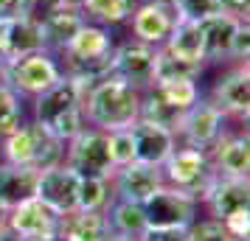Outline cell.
I'll return each mask as SVG.
<instances>
[{
	"label": "cell",
	"mask_w": 250,
	"mask_h": 241,
	"mask_svg": "<svg viewBox=\"0 0 250 241\" xmlns=\"http://www.w3.org/2000/svg\"><path fill=\"white\" fill-rule=\"evenodd\" d=\"M37 177L40 171L28 166L0 163V210L9 213L17 205H23L37 196Z\"/></svg>",
	"instance_id": "cell-20"
},
{
	"label": "cell",
	"mask_w": 250,
	"mask_h": 241,
	"mask_svg": "<svg viewBox=\"0 0 250 241\" xmlns=\"http://www.w3.org/2000/svg\"><path fill=\"white\" fill-rule=\"evenodd\" d=\"M79 174L68 168L65 163L54 166L48 171H40L37 177V199L45 202L54 213L65 216L76 210V196H79Z\"/></svg>",
	"instance_id": "cell-14"
},
{
	"label": "cell",
	"mask_w": 250,
	"mask_h": 241,
	"mask_svg": "<svg viewBox=\"0 0 250 241\" xmlns=\"http://www.w3.org/2000/svg\"><path fill=\"white\" fill-rule=\"evenodd\" d=\"M59 79H62V65H59L57 54H51V51H34L20 59H12L9 73H6V84L20 98L23 95L34 98Z\"/></svg>",
	"instance_id": "cell-8"
},
{
	"label": "cell",
	"mask_w": 250,
	"mask_h": 241,
	"mask_svg": "<svg viewBox=\"0 0 250 241\" xmlns=\"http://www.w3.org/2000/svg\"><path fill=\"white\" fill-rule=\"evenodd\" d=\"M113 51H115V39L107 31V25H99V23L87 20L76 31V37L59 51L62 54L59 65H62L65 76H73V79H82L87 84H93V81L110 76V70H113Z\"/></svg>",
	"instance_id": "cell-3"
},
{
	"label": "cell",
	"mask_w": 250,
	"mask_h": 241,
	"mask_svg": "<svg viewBox=\"0 0 250 241\" xmlns=\"http://www.w3.org/2000/svg\"><path fill=\"white\" fill-rule=\"evenodd\" d=\"M160 174H163L166 185L186 191L197 202L205 199V194H208V188H211V183L216 177V171L211 168V160H208V151L186 146V143L174 146V151L160 166Z\"/></svg>",
	"instance_id": "cell-5"
},
{
	"label": "cell",
	"mask_w": 250,
	"mask_h": 241,
	"mask_svg": "<svg viewBox=\"0 0 250 241\" xmlns=\"http://www.w3.org/2000/svg\"><path fill=\"white\" fill-rule=\"evenodd\" d=\"M65 3H79V0H65Z\"/></svg>",
	"instance_id": "cell-41"
},
{
	"label": "cell",
	"mask_w": 250,
	"mask_h": 241,
	"mask_svg": "<svg viewBox=\"0 0 250 241\" xmlns=\"http://www.w3.org/2000/svg\"><path fill=\"white\" fill-rule=\"evenodd\" d=\"M222 3V12L236 17V20H248L250 14V0H219Z\"/></svg>",
	"instance_id": "cell-37"
},
{
	"label": "cell",
	"mask_w": 250,
	"mask_h": 241,
	"mask_svg": "<svg viewBox=\"0 0 250 241\" xmlns=\"http://www.w3.org/2000/svg\"><path fill=\"white\" fill-rule=\"evenodd\" d=\"M82 112H84V124L93 129L102 132L129 129L141 115V90L110 73L87 87Z\"/></svg>",
	"instance_id": "cell-1"
},
{
	"label": "cell",
	"mask_w": 250,
	"mask_h": 241,
	"mask_svg": "<svg viewBox=\"0 0 250 241\" xmlns=\"http://www.w3.org/2000/svg\"><path fill=\"white\" fill-rule=\"evenodd\" d=\"M186 241H236L225 230L219 219H194L191 227L186 230Z\"/></svg>",
	"instance_id": "cell-32"
},
{
	"label": "cell",
	"mask_w": 250,
	"mask_h": 241,
	"mask_svg": "<svg viewBox=\"0 0 250 241\" xmlns=\"http://www.w3.org/2000/svg\"><path fill=\"white\" fill-rule=\"evenodd\" d=\"M222 224H225V230L236 241H248L250 239V210H239V213H233V216L222 219Z\"/></svg>",
	"instance_id": "cell-35"
},
{
	"label": "cell",
	"mask_w": 250,
	"mask_h": 241,
	"mask_svg": "<svg viewBox=\"0 0 250 241\" xmlns=\"http://www.w3.org/2000/svg\"><path fill=\"white\" fill-rule=\"evenodd\" d=\"M163 174L155 166H144V163H129L115 168L110 177V188H113V199H124V202H138L144 205L149 196L158 188H163Z\"/></svg>",
	"instance_id": "cell-15"
},
{
	"label": "cell",
	"mask_w": 250,
	"mask_h": 241,
	"mask_svg": "<svg viewBox=\"0 0 250 241\" xmlns=\"http://www.w3.org/2000/svg\"><path fill=\"white\" fill-rule=\"evenodd\" d=\"M3 219L23 241H59V222H62V216L54 213L37 196L23 202V205H17L9 213H3Z\"/></svg>",
	"instance_id": "cell-12"
},
{
	"label": "cell",
	"mask_w": 250,
	"mask_h": 241,
	"mask_svg": "<svg viewBox=\"0 0 250 241\" xmlns=\"http://www.w3.org/2000/svg\"><path fill=\"white\" fill-rule=\"evenodd\" d=\"M31 12V0H0V17L9 20V17H23Z\"/></svg>",
	"instance_id": "cell-36"
},
{
	"label": "cell",
	"mask_w": 250,
	"mask_h": 241,
	"mask_svg": "<svg viewBox=\"0 0 250 241\" xmlns=\"http://www.w3.org/2000/svg\"><path fill=\"white\" fill-rule=\"evenodd\" d=\"M141 241H186V233H180V230H146Z\"/></svg>",
	"instance_id": "cell-38"
},
{
	"label": "cell",
	"mask_w": 250,
	"mask_h": 241,
	"mask_svg": "<svg viewBox=\"0 0 250 241\" xmlns=\"http://www.w3.org/2000/svg\"><path fill=\"white\" fill-rule=\"evenodd\" d=\"M177 6L174 0H138L135 12L129 17L132 39H141L146 45L160 48L169 39L171 28L177 25Z\"/></svg>",
	"instance_id": "cell-11"
},
{
	"label": "cell",
	"mask_w": 250,
	"mask_h": 241,
	"mask_svg": "<svg viewBox=\"0 0 250 241\" xmlns=\"http://www.w3.org/2000/svg\"><path fill=\"white\" fill-rule=\"evenodd\" d=\"M23 121V98L9 84H0V140L12 135Z\"/></svg>",
	"instance_id": "cell-30"
},
{
	"label": "cell",
	"mask_w": 250,
	"mask_h": 241,
	"mask_svg": "<svg viewBox=\"0 0 250 241\" xmlns=\"http://www.w3.org/2000/svg\"><path fill=\"white\" fill-rule=\"evenodd\" d=\"M214 219H228L239 210H250V183L239 177H219L216 174L208 194L203 199Z\"/></svg>",
	"instance_id": "cell-18"
},
{
	"label": "cell",
	"mask_w": 250,
	"mask_h": 241,
	"mask_svg": "<svg viewBox=\"0 0 250 241\" xmlns=\"http://www.w3.org/2000/svg\"><path fill=\"white\" fill-rule=\"evenodd\" d=\"M242 20L230 17V14H216L211 20L200 23V31H203V45H205V62H222L228 59V51H230V39L236 34V28Z\"/></svg>",
	"instance_id": "cell-22"
},
{
	"label": "cell",
	"mask_w": 250,
	"mask_h": 241,
	"mask_svg": "<svg viewBox=\"0 0 250 241\" xmlns=\"http://www.w3.org/2000/svg\"><path fill=\"white\" fill-rule=\"evenodd\" d=\"M174 6H177V17L188 23H205L216 14H222L219 0H174Z\"/></svg>",
	"instance_id": "cell-31"
},
{
	"label": "cell",
	"mask_w": 250,
	"mask_h": 241,
	"mask_svg": "<svg viewBox=\"0 0 250 241\" xmlns=\"http://www.w3.org/2000/svg\"><path fill=\"white\" fill-rule=\"evenodd\" d=\"M163 51L171 56L183 59V62H203L205 65V45H203V31L200 23H188V20H177L171 28L169 39L163 42Z\"/></svg>",
	"instance_id": "cell-23"
},
{
	"label": "cell",
	"mask_w": 250,
	"mask_h": 241,
	"mask_svg": "<svg viewBox=\"0 0 250 241\" xmlns=\"http://www.w3.org/2000/svg\"><path fill=\"white\" fill-rule=\"evenodd\" d=\"M248 56H250V25H248V20H242L233 39H230L228 59L230 62H248Z\"/></svg>",
	"instance_id": "cell-34"
},
{
	"label": "cell",
	"mask_w": 250,
	"mask_h": 241,
	"mask_svg": "<svg viewBox=\"0 0 250 241\" xmlns=\"http://www.w3.org/2000/svg\"><path fill=\"white\" fill-rule=\"evenodd\" d=\"M208 160L219 177H239V180H248L250 171V140L248 132H239V135H222L214 146L208 149Z\"/></svg>",
	"instance_id": "cell-17"
},
{
	"label": "cell",
	"mask_w": 250,
	"mask_h": 241,
	"mask_svg": "<svg viewBox=\"0 0 250 241\" xmlns=\"http://www.w3.org/2000/svg\"><path fill=\"white\" fill-rule=\"evenodd\" d=\"M110 202H113L110 180H102V177H82L79 180L76 210H107Z\"/></svg>",
	"instance_id": "cell-29"
},
{
	"label": "cell",
	"mask_w": 250,
	"mask_h": 241,
	"mask_svg": "<svg viewBox=\"0 0 250 241\" xmlns=\"http://www.w3.org/2000/svg\"><path fill=\"white\" fill-rule=\"evenodd\" d=\"M211 101H214L228 118L248 121V112H250V73H248V62H233V68H228L225 73L216 79L214 90H211Z\"/></svg>",
	"instance_id": "cell-13"
},
{
	"label": "cell",
	"mask_w": 250,
	"mask_h": 241,
	"mask_svg": "<svg viewBox=\"0 0 250 241\" xmlns=\"http://www.w3.org/2000/svg\"><path fill=\"white\" fill-rule=\"evenodd\" d=\"M203 62H183V59L166 54L163 48H158V56H155V81H171V79H194L200 81L203 76ZM152 81V84H155Z\"/></svg>",
	"instance_id": "cell-28"
},
{
	"label": "cell",
	"mask_w": 250,
	"mask_h": 241,
	"mask_svg": "<svg viewBox=\"0 0 250 241\" xmlns=\"http://www.w3.org/2000/svg\"><path fill=\"white\" fill-rule=\"evenodd\" d=\"M107 219H110V227L118 236L126 239H144L146 233V216H144V205L138 202H124V199H113L107 205Z\"/></svg>",
	"instance_id": "cell-24"
},
{
	"label": "cell",
	"mask_w": 250,
	"mask_h": 241,
	"mask_svg": "<svg viewBox=\"0 0 250 241\" xmlns=\"http://www.w3.org/2000/svg\"><path fill=\"white\" fill-rule=\"evenodd\" d=\"M152 90L158 93L163 101L174 107V110H180L186 112L191 104H197L203 98V93H200V84L194 79H171V81H155L152 84Z\"/></svg>",
	"instance_id": "cell-26"
},
{
	"label": "cell",
	"mask_w": 250,
	"mask_h": 241,
	"mask_svg": "<svg viewBox=\"0 0 250 241\" xmlns=\"http://www.w3.org/2000/svg\"><path fill=\"white\" fill-rule=\"evenodd\" d=\"M107 241H138V239H126V236H118V233H113Z\"/></svg>",
	"instance_id": "cell-40"
},
{
	"label": "cell",
	"mask_w": 250,
	"mask_h": 241,
	"mask_svg": "<svg viewBox=\"0 0 250 241\" xmlns=\"http://www.w3.org/2000/svg\"><path fill=\"white\" fill-rule=\"evenodd\" d=\"M110 236L107 210H73L59 222V241H107Z\"/></svg>",
	"instance_id": "cell-21"
},
{
	"label": "cell",
	"mask_w": 250,
	"mask_h": 241,
	"mask_svg": "<svg viewBox=\"0 0 250 241\" xmlns=\"http://www.w3.org/2000/svg\"><path fill=\"white\" fill-rule=\"evenodd\" d=\"M87 81L65 76L54 81L48 90H42L40 95H34V118L42 129H48L51 135L62 143H68L70 138H76L84 124V112H82V101L87 93Z\"/></svg>",
	"instance_id": "cell-2"
},
{
	"label": "cell",
	"mask_w": 250,
	"mask_h": 241,
	"mask_svg": "<svg viewBox=\"0 0 250 241\" xmlns=\"http://www.w3.org/2000/svg\"><path fill=\"white\" fill-rule=\"evenodd\" d=\"M84 23H87V17H84L79 3H59V6H54V9L40 20L42 34H45V48L51 54H59V51L76 37V31H79Z\"/></svg>",
	"instance_id": "cell-19"
},
{
	"label": "cell",
	"mask_w": 250,
	"mask_h": 241,
	"mask_svg": "<svg viewBox=\"0 0 250 241\" xmlns=\"http://www.w3.org/2000/svg\"><path fill=\"white\" fill-rule=\"evenodd\" d=\"M0 241H23L9 224H6V219H0Z\"/></svg>",
	"instance_id": "cell-39"
},
{
	"label": "cell",
	"mask_w": 250,
	"mask_h": 241,
	"mask_svg": "<svg viewBox=\"0 0 250 241\" xmlns=\"http://www.w3.org/2000/svg\"><path fill=\"white\" fill-rule=\"evenodd\" d=\"M200 202L188 196L180 188L163 185L144 202V216H146V230H186L197 219Z\"/></svg>",
	"instance_id": "cell-7"
},
{
	"label": "cell",
	"mask_w": 250,
	"mask_h": 241,
	"mask_svg": "<svg viewBox=\"0 0 250 241\" xmlns=\"http://www.w3.org/2000/svg\"><path fill=\"white\" fill-rule=\"evenodd\" d=\"M225 124L228 115L216 107L211 98H200L197 104H191L186 112L180 115V124H177V138L186 146L208 151L216 140L225 135Z\"/></svg>",
	"instance_id": "cell-9"
},
{
	"label": "cell",
	"mask_w": 250,
	"mask_h": 241,
	"mask_svg": "<svg viewBox=\"0 0 250 241\" xmlns=\"http://www.w3.org/2000/svg\"><path fill=\"white\" fill-rule=\"evenodd\" d=\"M107 140H110V157H113L115 168L135 163V146H132V135H129V129L107 132Z\"/></svg>",
	"instance_id": "cell-33"
},
{
	"label": "cell",
	"mask_w": 250,
	"mask_h": 241,
	"mask_svg": "<svg viewBox=\"0 0 250 241\" xmlns=\"http://www.w3.org/2000/svg\"><path fill=\"white\" fill-rule=\"evenodd\" d=\"M87 20L99 25H124L135 12L138 0H79Z\"/></svg>",
	"instance_id": "cell-25"
},
{
	"label": "cell",
	"mask_w": 250,
	"mask_h": 241,
	"mask_svg": "<svg viewBox=\"0 0 250 241\" xmlns=\"http://www.w3.org/2000/svg\"><path fill=\"white\" fill-rule=\"evenodd\" d=\"M155 56H158V48L146 45L141 39H126L121 45H115L113 51V76H118L121 81L132 84L135 90H149L152 81H155Z\"/></svg>",
	"instance_id": "cell-10"
},
{
	"label": "cell",
	"mask_w": 250,
	"mask_h": 241,
	"mask_svg": "<svg viewBox=\"0 0 250 241\" xmlns=\"http://www.w3.org/2000/svg\"><path fill=\"white\" fill-rule=\"evenodd\" d=\"M180 115H183L180 110L169 107L152 87L141 93V115H138V121H149V124H158V127H166L171 132H177Z\"/></svg>",
	"instance_id": "cell-27"
},
{
	"label": "cell",
	"mask_w": 250,
	"mask_h": 241,
	"mask_svg": "<svg viewBox=\"0 0 250 241\" xmlns=\"http://www.w3.org/2000/svg\"><path fill=\"white\" fill-rule=\"evenodd\" d=\"M0 143H3V149H0L3 151V163L28 166L34 171H48V168L65 163V143L57 140L37 121H23Z\"/></svg>",
	"instance_id": "cell-4"
},
{
	"label": "cell",
	"mask_w": 250,
	"mask_h": 241,
	"mask_svg": "<svg viewBox=\"0 0 250 241\" xmlns=\"http://www.w3.org/2000/svg\"><path fill=\"white\" fill-rule=\"evenodd\" d=\"M129 135H132V146H135V163L155 166V168H160L177 146V135L171 129L149 124V121H135L129 127Z\"/></svg>",
	"instance_id": "cell-16"
},
{
	"label": "cell",
	"mask_w": 250,
	"mask_h": 241,
	"mask_svg": "<svg viewBox=\"0 0 250 241\" xmlns=\"http://www.w3.org/2000/svg\"><path fill=\"white\" fill-rule=\"evenodd\" d=\"M65 166L73 168L79 177H102L110 180L115 171L113 157H110V140L102 129L84 127L65 143Z\"/></svg>",
	"instance_id": "cell-6"
}]
</instances>
